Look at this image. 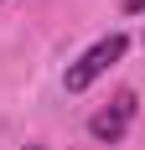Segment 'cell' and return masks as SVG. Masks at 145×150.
Returning <instances> with one entry per match:
<instances>
[{"instance_id": "obj_4", "label": "cell", "mask_w": 145, "mask_h": 150, "mask_svg": "<svg viewBox=\"0 0 145 150\" xmlns=\"http://www.w3.org/2000/svg\"><path fill=\"white\" fill-rule=\"evenodd\" d=\"M26 150H42V145H26Z\"/></svg>"}, {"instance_id": "obj_1", "label": "cell", "mask_w": 145, "mask_h": 150, "mask_svg": "<svg viewBox=\"0 0 145 150\" xmlns=\"http://www.w3.org/2000/svg\"><path fill=\"white\" fill-rule=\"evenodd\" d=\"M124 47H130V36H124V31H109L104 42H93L83 57L68 67V78H62V83H68V93H83V88H93V83H99V78L109 73L119 57H124Z\"/></svg>"}, {"instance_id": "obj_2", "label": "cell", "mask_w": 145, "mask_h": 150, "mask_svg": "<svg viewBox=\"0 0 145 150\" xmlns=\"http://www.w3.org/2000/svg\"><path fill=\"white\" fill-rule=\"evenodd\" d=\"M130 119H135V93H114V104L88 119V135L99 140V145H114V140H124Z\"/></svg>"}, {"instance_id": "obj_3", "label": "cell", "mask_w": 145, "mask_h": 150, "mask_svg": "<svg viewBox=\"0 0 145 150\" xmlns=\"http://www.w3.org/2000/svg\"><path fill=\"white\" fill-rule=\"evenodd\" d=\"M124 11H130V16H140V11H145V0H124Z\"/></svg>"}]
</instances>
